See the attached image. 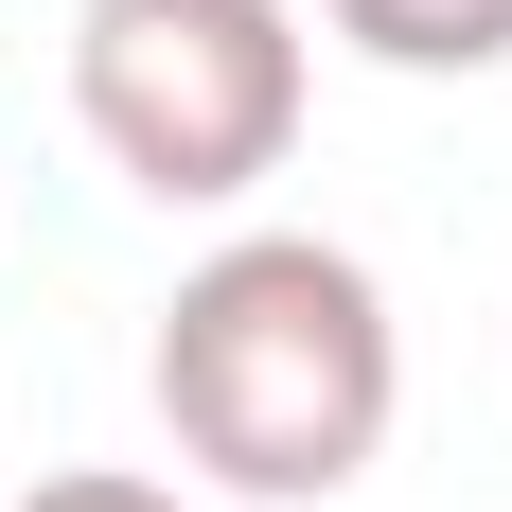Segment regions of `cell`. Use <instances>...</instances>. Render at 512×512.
<instances>
[{"instance_id":"cell-1","label":"cell","mask_w":512,"mask_h":512,"mask_svg":"<svg viewBox=\"0 0 512 512\" xmlns=\"http://www.w3.org/2000/svg\"><path fill=\"white\" fill-rule=\"evenodd\" d=\"M159 442L248 512H318L389 460V407H407V336H389V283H371L336 230H230V248L177 265V301L142 336Z\"/></svg>"},{"instance_id":"cell-4","label":"cell","mask_w":512,"mask_h":512,"mask_svg":"<svg viewBox=\"0 0 512 512\" xmlns=\"http://www.w3.org/2000/svg\"><path fill=\"white\" fill-rule=\"evenodd\" d=\"M18 512H195L177 477H124V460H71V477H36Z\"/></svg>"},{"instance_id":"cell-3","label":"cell","mask_w":512,"mask_h":512,"mask_svg":"<svg viewBox=\"0 0 512 512\" xmlns=\"http://www.w3.org/2000/svg\"><path fill=\"white\" fill-rule=\"evenodd\" d=\"M318 36H354L371 71H512V0H301Z\"/></svg>"},{"instance_id":"cell-2","label":"cell","mask_w":512,"mask_h":512,"mask_svg":"<svg viewBox=\"0 0 512 512\" xmlns=\"http://www.w3.org/2000/svg\"><path fill=\"white\" fill-rule=\"evenodd\" d=\"M301 0H71V124L159 212H248L301 159Z\"/></svg>"}]
</instances>
